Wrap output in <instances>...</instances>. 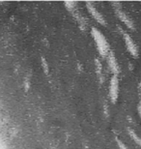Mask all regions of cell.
Returning a JSON list of instances; mask_svg holds the SVG:
<instances>
[{
    "label": "cell",
    "instance_id": "52a82bcc",
    "mask_svg": "<svg viewBox=\"0 0 141 149\" xmlns=\"http://www.w3.org/2000/svg\"><path fill=\"white\" fill-rule=\"evenodd\" d=\"M128 133H130V136H131V139H133V141L136 142L137 144L138 145H140V139H139V138L138 136H136V134H135V132L134 131H133V130H128Z\"/></svg>",
    "mask_w": 141,
    "mask_h": 149
},
{
    "label": "cell",
    "instance_id": "7a4b0ae2",
    "mask_svg": "<svg viewBox=\"0 0 141 149\" xmlns=\"http://www.w3.org/2000/svg\"><path fill=\"white\" fill-rule=\"evenodd\" d=\"M118 92H119V81L117 77L114 74L111 77L110 86H109V96L113 103H115L117 98H118Z\"/></svg>",
    "mask_w": 141,
    "mask_h": 149
},
{
    "label": "cell",
    "instance_id": "3957f363",
    "mask_svg": "<svg viewBox=\"0 0 141 149\" xmlns=\"http://www.w3.org/2000/svg\"><path fill=\"white\" fill-rule=\"evenodd\" d=\"M86 6H87V9H88V11L90 12V13H91V15L93 16V17H94V19L97 20L99 23H101V24H103V25H106V20H104L103 17L101 16V13H99V12L96 10V8L92 5V3L88 2L86 4Z\"/></svg>",
    "mask_w": 141,
    "mask_h": 149
},
{
    "label": "cell",
    "instance_id": "277c9868",
    "mask_svg": "<svg viewBox=\"0 0 141 149\" xmlns=\"http://www.w3.org/2000/svg\"><path fill=\"white\" fill-rule=\"evenodd\" d=\"M124 39H125V42H126V45H127L128 52H130L131 53V55H133L134 57H137L138 52H137V47L135 46V44L133 43V41L131 40V37L126 33L124 34Z\"/></svg>",
    "mask_w": 141,
    "mask_h": 149
},
{
    "label": "cell",
    "instance_id": "8992f818",
    "mask_svg": "<svg viewBox=\"0 0 141 149\" xmlns=\"http://www.w3.org/2000/svg\"><path fill=\"white\" fill-rule=\"evenodd\" d=\"M116 13L117 15H118V17H120V19H122V22H124L126 24H127V26L128 28H131V29H133L134 28V25H133V22L128 19V16H126V15L123 13V12H121L120 10H116Z\"/></svg>",
    "mask_w": 141,
    "mask_h": 149
},
{
    "label": "cell",
    "instance_id": "5b68a950",
    "mask_svg": "<svg viewBox=\"0 0 141 149\" xmlns=\"http://www.w3.org/2000/svg\"><path fill=\"white\" fill-rule=\"evenodd\" d=\"M107 54H108V63H109L110 68H111L112 72L115 73V74L119 73V66L116 62V58H115V56H114L113 52H109Z\"/></svg>",
    "mask_w": 141,
    "mask_h": 149
},
{
    "label": "cell",
    "instance_id": "6da1fadb",
    "mask_svg": "<svg viewBox=\"0 0 141 149\" xmlns=\"http://www.w3.org/2000/svg\"><path fill=\"white\" fill-rule=\"evenodd\" d=\"M92 35L96 42V44H97L98 49H99V52H100L101 55L106 56L107 53L109 52L108 44H107L106 38H104L103 35L101 34L97 28H92Z\"/></svg>",
    "mask_w": 141,
    "mask_h": 149
},
{
    "label": "cell",
    "instance_id": "ba28073f",
    "mask_svg": "<svg viewBox=\"0 0 141 149\" xmlns=\"http://www.w3.org/2000/svg\"><path fill=\"white\" fill-rule=\"evenodd\" d=\"M117 143H118V145H119V147H120V149H128L127 148V146L123 143V142H121L119 141V139H117Z\"/></svg>",
    "mask_w": 141,
    "mask_h": 149
}]
</instances>
